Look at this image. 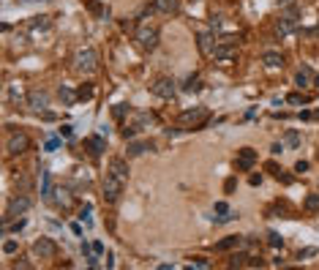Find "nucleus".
I'll use <instances>...</instances> for the list:
<instances>
[{"instance_id":"1","label":"nucleus","mask_w":319,"mask_h":270,"mask_svg":"<svg viewBox=\"0 0 319 270\" xmlns=\"http://www.w3.org/2000/svg\"><path fill=\"white\" fill-rule=\"evenodd\" d=\"M98 69V55H96V49L93 47H82V49H76V55H74V71L76 74H93V71Z\"/></svg>"},{"instance_id":"2","label":"nucleus","mask_w":319,"mask_h":270,"mask_svg":"<svg viewBox=\"0 0 319 270\" xmlns=\"http://www.w3.org/2000/svg\"><path fill=\"white\" fill-rule=\"evenodd\" d=\"M30 210V197L25 194H17L8 199V208H6V216H3V227H8V221L11 218H19V216H25Z\"/></svg>"},{"instance_id":"3","label":"nucleus","mask_w":319,"mask_h":270,"mask_svg":"<svg viewBox=\"0 0 319 270\" xmlns=\"http://www.w3.org/2000/svg\"><path fill=\"white\" fill-rule=\"evenodd\" d=\"M28 147H30V137L25 131H19V128L6 137V153L8 156H19V153H25Z\"/></svg>"},{"instance_id":"4","label":"nucleus","mask_w":319,"mask_h":270,"mask_svg":"<svg viewBox=\"0 0 319 270\" xmlns=\"http://www.w3.org/2000/svg\"><path fill=\"white\" fill-rule=\"evenodd\" d=\"M137 44L145 52H153V49L159 47V28H150V25H142L137 30Z\"/></svg>"},{"instance_id":"5","label":"nucleus","mask_w":319,"mask_h":270,"mask_svg":"<svg viewBox=\"0 0 319 270\" xmlns=\"http://www.w3.org/2000/svg\"><path fill=\"white\" fill-rule=\"evenodd\" d=\"M123 186H125V180H120L118 175L109 172L104 178V199L109 202V205H112V202H118L120 194H123Z\"/></svg>"},{"instance_id":"6","label":"nucleus","mask_w":319,"mask_h":270,"mask_svg":"<svg viewBox=\"0 0 319 270\" xmlns=\"http://www.w3.org/2000/svg\"><path fill=\"white\" fill-rule=\"evenodd\" d=\"M25 30H28L33 38H38V36H47L49 30H52V19H49V17H30V19L25 22Z\"/></svg>"},{"instance_id":"7","label":"nucleus","mask_w":319,"mask_h":270,"mask_svg":"<svg viewBox=\"0 0 319 270\" xmlns=\"http://www.w3.org/2000/svg\"><path fill=\"white\" fill-rule=\"evenodd\" d=\"M180 123L183 126H194V128H202L208 123V109L205 107H194V109H186L180 115Z\"/></svg>"},{"instance_id":"8","label":"nucleus","mask_w":319,"mask_h":270,"mask_svg":"<svg viewBox=\"0 0 319 270\" xmlns=\"http://www.w3.org/2000/svg\"><path fill=\"white\" fill-rule=\"evenodd\" d=\"M150 93L159 98H172L175 96V79H169V76H159L156 82L150 85Z\"/></svg>"},{"instance_id":"9","label":"nucleus","mask_w":319,"mask_h":270,"mask_svg":"<svg viewBox=\"0 0 319 270\" xmlns=\"http://www.w3.org/2000/svg\"><path fill=\"white\" fill-rule=\"evenodd\" d=\"M33 254L41 256V259H55V256H57L55 240H49V237H38V240L33 243Z\"/></svg>"},{"instance_id":"10","label":"nucleus","mask_w":319,"mask_h":270,"mask_svg":"<svg viewBox=\"0 0 319 270\" xmlns=\"http://www.w3.org/2000/svg\"><path fill=\"white\" fill-rule=\"evenodd\" d=\"M254 161H257V153H254V147H240V150H237V159H235L237 172H248L251 166H254Z\"/></svg>"},{"instance_id":"11","label":"nucleus","mask_w":319,"mask_h":270,"mask_svg":"<svg viewBox=\"0 0 319 270\" xmlns=\"http://www.w3.org/2000/svg\"><path fill=\"white\" fill-rule=\"evenodd\" d=\"M28 107H30L33 112H47L49 96L44 93V90H30V93H28Z\"/></svg>"},{"instance_id":"12","label":"nucleus","mask_w":319,"mask_h":270,"mask_svg":"<svg viewBox=\"0 0 319 270\" xmlns=\"http://www.w3.org/2000/svg\"><path fill=\"white\" fill-rule=\"evenodd\" d=\"M213 57H215V60H221V63L235 60V57H237V47H235V44H221V41H218V47H215Z\"/></svg>"},{"instance_id":"13","label":"nucleus","mask_w":319,"mask_h":270,"mask_svg":"<svg viewBox=\"0 0 319 270\" xmlns=\"http://www.w3.org/2000/svg\"><path fill=\"white\" fill-rule=\"evenodd\" d=\"M196 44H199L202 55H213L215 47H218V41H213V36H210V33H199V36H196Z\"/></svg>"},{"instance_id":"14","label":"nucleus","mask_w":319,"mask_h":270,"mask_svg":"<svg viewBox=\"0 0 319 270\" xmlns=\"http://www.w3.org/2000/svg\"><path fill=\"white\" fill-rule=\"evenodd\" d=\"M213 210L218 213V216H215V221H218V224H227V221H232V218H237V213H235V210H229L227 202H215Z\"/></svg>"},{"instance_id":"15","label":"nucleus","mask_w":319,"mask_h":270,"mask_svg":"<svg viewBox=\"0 0 319 270\" xmlns=\"http://www.w3.org/2000/svg\"><path fill=\"white\" fill-rule=\"evenodd\" d=\"M262 63L267 66V69H281V66H284V55H281V52H273V49H267V52L262 55Z\"/></svg>"},{"instance_id":"16","label":"nucleus","mask_w":319,"mask_h":270,"mask_svg":"<svg viewBox=\"0 0 319 270\" xmlns=\"http://www.w3.org/2000/svg\"><path fill=\"white\" fill-rule=\"evenodd\" d=\"M109 172L118 175L120 180H128V164H125L123 159H112L109 161Z\"/></svg>"},{"instance_id":"17","label":"nucleus","mask_w":319,"mask_h":270,"mask_svg":"<svg viewBox=\"0 0 319 270\" xmlns=\"http://www.w3.org/2000/svg\"><path fill=\"white\" fill-rule=\"evenodd\" d=\"M52 202H55L57 208H71V194L69 191H66V188H55V191H52Z\"/></svg>"},{"instance_id":"18","label":"nucleus","mask_w":319,"mask_h":270,"mask_svg":"<svg viewBox=\"0 0 319 270\" xmlns=\"http://www.w3.org/2000/svg\"><path fill=\"white\" fill-rule=\"evenodd\" d=\"M243 243V237H237V235H229V237H224L221 243H215V251H232V249H237Z\"/></svg>"},{"instance_id":"19","label":"nucleus","mask_w":319,"mask_h":270,"mask_svg":"<svg viewBox=\"0 0 319 270\" xmlns=\"http://www.w3.org/2000/svg\"><path fill=\"white\" fill-rule=\"evenodd\" d=\"M52 191H55V186H52V175L44 169L41 172V197L44 199H52Z\"/></svg>"},{"instance_id":"20","label":"nucleus","mask_w":319,"mask_h":270,"mask_svg":"<svg viewBox=\"0 0 319 270\" xmlns=\"http://www.w3.org/2000/svg\"><path fill=\"white\" fill-rule=\"evenodd\" d=\"M150 142H145V139H137V142H128V156H131V159H134V156H142V153H145V150H150Z\"/></svg>"},{"instance_id":"21","label":"nucleus","mask_w":319,"mask_h":270,"mask_svg":"<svg viewBox=\"0 0 319 270\" xmlns=\"http://www.w3.org/2000/svg\"><path fill=\"white\" fill-rule=\"evenodd\" d=\"M88 147H90L93 156H101V153L106 150V139L104 137H90L88 139Z\"/></svg>"},{"instance_id":"22","label":"nucleus","mask_w":319,"mask_h":270,"mask_svg":"<svg viewBox=\"0 0 319 270\" xmlns=\"http://www.w3.org/2000/svg\"><path fill=\"white\" fill-rule=\"evenodd\" d=\"M156 8L164 14H175L177 11V0H156Z\"/></svg>"},{"instance_id":"23","label":"nucleus","mask_w":319,"mask_h":270,"mask_svg":"<svg viewBox=\"0 0 319 270\" xmlns=\"http://www.w3.org/2000/svg\"><path fill=\"white\" fill-rule=\"evenodd\" d=\"M8 101H14V104H19V101H22V85L19 82L8 85Z\"/></svg>"},{"instance_id":"24","label":"nucleus","mask_w":319,"mask_h":270,"mask_svg":"<svg viewBox=\"0 0 319 270\" xmlns=\"http://www.w3.org/2000/svg\"><path fill=\"white\" fill-rule=\"evenodd\" d=\"M57 96H60V101H63V104H66V107H71V104H74V101H76V98H79V96H76V93H71L69 88H60V90H57Z\"/></svg>"},{"instance_id":"25","label":"nucleus","mask_w":319,"mask_h":270,"mask_svg":"<svg viewBox=\"0 0 319 270\" xmlns=\"http://www.w3.org/2000/svg\"><path fill=\"white\" fill-rule=\"evenodd\" d=\"M284 145H289V147H298L300 145V134L295 131V128H289V131L284 134Z\"/></svg>"},{"instance_id":"26","label":"nucleus","mask_w":319,"mask_h":270,"mask_svg":"<svg viewBox=\"0 0 319 270\" xmlns=\"http://www.w3.org/2000/svg\"><path fill=\"white\" fill-rule=\"evenodd\" d=\"M295 82H298V88H305V85L311 82V71H308V69H300L298 76H295Z\"/></svg>"},{"instance_id":"27","label":"nucleus","mask_w":319,"mask_h":270,"mask_svg":"<svg viewBox=\"0 0 319 270\" xmlns=\"http://www.w3.org/2000/svg\"><path fill=\"white\" fill-rule=\"evenodd\" d=\"M305 210H308V213H317L319 210V194H308L305 197Z\"/></svg>"},{"instance_id":"28","label":"nucleus","mask_w":319,"mask_h":270,"mask_svg":"<svg viewBox=\"0 0 319 270\" xmlns=\"http://www.w3.org/2000/svg\"><path fill=\"white\" fill-rule=\"evenodd\" d=\"M267 243H270L273 249H281V246H284V240H281L278 232H267Z\"/></svg>"},{"instance_id":"29","label":"nucleus","mask_w":319,"mask_h":270,"mask_svg":"<svg viewBox=\"0 0 319 270\" xmlns=\"http://www.w3.org/2000/svg\"><path fill=\"white\" fill-rule=\"evenodd\" d=\"M90 213H93V208H90V205H85V208H82V210H79V218H82V221H85V224H88V227H90V224H93V218H90Z\"/></svg>"},{"instance_id":"30","label":"nucleus","mask_w":319,"mask_h":270,"mask_svg":"<svg viewBox=\"0 0 319 270\" xmlns=\"http://www.w3.org/2000/svg\"><path fill=\"white\" fill-rule=\"evenodd\" d=\"M314 256H319V249H303L300 251V259H314Z\"/></svg>"},{"instance_id":"31","label":"nucleus","mask_w":319,"mask_h":270,"mask_svg":"<svg viewBox=\"0 0 319 270\" xmlns=\"http://www.w3.org/2000/svg\"><path fill=\"white\" fill-rule=\"evenodd\" d=\"M76 96H79V98H93V88H90V85H82Z\"/></svg>"},{"instance_id":"32","label":"nucleus","mask_w":319,"mask_h":270,"mask_svg":"<svg viewBox=\"0 0 319 270\" xmlns=\"http://www.w3.org/2000/svg\"><path fill=\"white\" fill-rule=\"evenodd\" d=\"M17 251V240H6L3 243V254H14Z\"/></svg>"},{"instance_id":"33","label":"nucleus","mask_w":319,"mask_h":270,"mask_svg":"<svg viewBox=\"0 0 319 270\" xmlns=\"http://www.w3.org/2000/svg\"><path fill=\"white\" fill-rule=\"evenodd\" d=\"M186 90H199V79H196V76H188V82H186Z\"/></svg>"},{"instance_id":"34","label":"nucleus","mask_w":319,"mask_h":270,"mask_svg":"<svg viewBox=\"0 0 319 270\" xmlns=\"http://www.w3.org/2000/svg\"><path fill=\"white\" fill-rule=\"evenodd\" d=\"M191 265H194V268H202V270H205V268H210V262H208V259H202V256H196V259H194Z\"/></svg>"},{"instance_id":"35","label":"nucleus","mask_w":319,"mask_h":270,"mask_svg":"<svg viewBox=\"0 0 319 270\" xmlns=\"http://www.w3.org/2000/svg\"><path fill=\"white\" fill-rule=\"evenodd\" d=\"M125 112H128V104H118L115 107V118H123Z\"/></svg>"},{"instance_id":"36","label":"nucleus","mask_w":319,"mask_h":270,"mask_svg":"<svg viewBox=\"0 0 319 270\" xmlns=\"http://www.w3.org/2000/svg\"><path fill=\"white\" fill-rule=\"evenodd\" d=\"M286 101H289V104H305V98H303V96H298V93H295V96H289Z\"/></svg>"},{"instance_id":"37","label":"nucleus","mask_w":319,"mask_h":270,"mask_svg":"<svg viewBox=\"0 0 319 270\" xmlns=\"http://www.w3.org/2000/svg\"><path fill=\"white\" fill-rule=\"evenodd\" d=\"M44 150H47V153H52V150H57V139H49L47 145H44Z\"/></svg>"},{"instance_id":"38","label":"nucleus","mask_w":319,"mask_h":270,"mask_svg":"<svg viewBox=\"0 0 319 270\" xmlns=\"http://www.w3.org/2000/svg\"><path fill=\"white\" fill-rule=\"evenodd\" d=\"M305 169H308V161H298L295 164V172H305Z\"/></svg>"},{"instance_id":"39","label":"nucleus","mask_w":319,"mask_h":270,"mask_svg":"<svg viewBox=\"0 0 319 270\" xmlns=\"http://www.w3.org/2000/svg\"><path fill=\"white\" fill-rule=\"evenodd\" d=\"M19 229H25V218H19V221H17L14 227H11V232H19Z\"/></svg>"},{"instance_id":"40","label":"nucleus","mask_w":319,"mask_h":270,"mask_svg":"<svg viewBox=\"0 0 319 270\" xmlns=\"http://www.w3.org/2000/svg\"><path fill=\"white\" fill-rule=\"evenodd\" d=\"M93 254L101 256V254H104V246H101V243H93Z\"/></svg>"},{"instance_id":"41","label":"nucleus","mask_w":319,"mask_h":270,"mask_svg":"<svg viewBox=\"0 0 319 270\" xmlns=\"http://www.w3.org/2000/svg\"><path fill=\"white\" fill-rule=\"evenodd\" d=\"M60 137H71V126H63V128H60Z\"/></svg>"},{"instance_id":"42","label":"nucleus","mask_w":319,"mask_h":270,"mask_svg":"<svg viewBox=\"0 0 319 270\" xmlns=\"http://www.w3.org/2000/svg\"><path fill=\"white\" fill-rule=\"evenodd\" d=\"M17 3H22V6H28V3H41V0H17Z\"/></svg>"},{"instance_id":"43","label":"nucleus","mask_w":319,"mask_h":270,"mask_svg":"<svg viewBox=\"0 0 319 270\" xmlns=\"http://www.w3.org/2000/svg\"><path fill=\"white\" fill-rule=\"evenodd\" d=\"M278 3H284V6H286V3H289V0H278Z\"/></svg>"},{"instance_id":"44","label":"nucleus","mask_w":319,"mask_h":270,"mask_svg":"<svg viewBox=\"0 0 319 270\" xmlns=\"http://www.w3.org/2000/svg\"><path fill=\"white\" fill-rule=\"evenodd\" d=\"M317 85H319V76H317Z\"/></svg>"}]
</instances>
